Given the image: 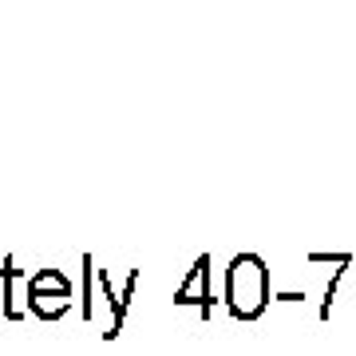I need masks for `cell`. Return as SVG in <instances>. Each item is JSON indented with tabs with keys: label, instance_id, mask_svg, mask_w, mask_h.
Listing matches in <instances>:
<instances>
[{
	"label": "cell",
	"instance_id": "cell-1",
	"mask_svg": "<svg viewBox=\"0 0 356 356\" xmlns=\"http://www.w3.org/2000/svg\"><path fill=\"white\" fill-rule=\"evenodd\" d=\"M269 305V266L257 254H238L226 269V309L234 321H257Z\"/></svg>",
	"mask_w": 356,
	"mask_h": 356
},
{
	"label": "cell",
	"instance_id": "cell-2",
	"mask_svg": "<svg viewBox=\"0 0 356 356\" xmlns=\"http://www.w3.org/2000/svg\"><path fill=\"white\" fill-rule=\"evenodd\" d=\"M175 305H194L206 321H210V313H214V293H210V254L194 257L186 281L175 289Z\"/></svg>",
	"mask_w": 356,
	"mask_h": 356
},
{
	"label": "cell",
	"instance_id": "cell-3",
	"mask_svg": "<svg viewBox=\"0 0 356 356\" xmlns=\"http://www.w3.org/2000/svg\"><path fill=\"white\" fill-rule=\"evenodd\" d=\"M51 297L72 301V281H67L60 269H40V273H32V277H28L24 301H28V305H36V301H51Z\"/></svg>",
	"mask_w": 356,
	"mask_h": 356
},
{
	"label": "cell",
	"instance_id": "cell-4",
	"mask_svg": "<svg viewBox=\"0 0 356 356\" xmlns=\"http://www.w3.org/2000/svg\"><path fill=\"white\" fill-rule=\"evenodd\" d=\"M135 289H139V269H127V281H123L119 297L111 301V325H107V332H103L107 344L123 332V321H127V309H131V301H135Z\"/></svg>",
	"mask_w": 356,
	"mask_h": 356
},
{
	"label": "cell",
	"instance_id": "cell-5",
	"mask_svg": "<svg viewBox=\"0 0 356 356\" xmlns=\"http://www.w3.org/2000/svg\"><path fill=\"white\" fill-rule=\"evenodd\" d=\"M16 277H20V269H16V257L8 254V257H4V266H0V289H4V317L20 325V321H24V309L16 305V289H13V281H16Z\"/></svg>",
	"mask_w": 356,
	"mask_h": 356
},
{
	"label": "cell",
	"instance_id": "cell-6",
	"mask_svg": "<svg viewBox=\"0 0 356 356\" xmlns=\"http://www.w3.org/2000/svg\"><path fill=\"white\" fill-rule=\"evenodd\" d=\"M79 261H83V301H79V313H83V321H91V313H95V305H91V277H95V261H91V254H83Z\"/></svg>",
	"mask_w": 356,
	"mask_h": 356
},
{
	"label": "cell",
	"instance_id": "cell-7",
	"mask_svg": "<svg viewBox=\"0 0 356 356\" xmlns=\"http://www.w3.org/2000/svg\"><path fill=\"white\" fill-rule=\"evenodd\" d=\"M341 281H344V266H341V269H332V281L325 285V301H321V309H317V317H321V321H329V317H332V297H337V289H341Z\"/></svg>",
	"mask_w": 356,
	"mask_h": 356
}]
</instances>
